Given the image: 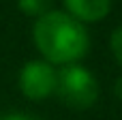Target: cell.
Listing matches in <instances>:
<instances>
[{
  "label": "cell",
  "instance_id": "6da1fadb",
  "mask_svg": "<svg viewBox=\"0 0 122 120\" xmlns=\"http://www.w3.org/2000/svg\"><path fill=\"white\" fill-rule=\"evenodd\" d=\"M32 41L49 64H77L90 49V37L81 21L66 11H49L36 17Z\"/></svg>",
  "mask_w": 122,
  "mask_h": 120
},
{
  "label": "cell",
  "instance_id": "7a4b0ae2",
  "mask_svg": "<svg viewBox=\"0 0 122 120\" xmlns=\"http://www.w3.org/2000/svg\"><path fill=\"white\" fill-rule=\"evenodd\" d=\"M99 82L81 64H66L58 71L56 94L71 110H90L99 101Z\"/></svg>",
  "mask_w": 122,
  "mask_h": 120
},
{
  "label": "cell",
  "instance_id": "3957f363",
  "mask_svg": "<svg viewBox=\"0 0 122 120\" xmlns=\"http://www.w3.org/2000/svg\"><path fill=\"white\" fill-rule=\"evenodd\" d=\"M56 79H58V71L54 69V64H49L47 60H30L21 67L17 84L26 99L43 101L56 94Z\"/></svg>",
  "mask_w": 122,
  "mask_h": 120
},
{
  "label": "cell",
  "instance_id": "277c9868",
  "mask_svg": "<svg viewBox=\"0 0 122 120\" xmlns=\"http://www.w3.org/2000/svg\"><path fill=\"white\" fill-rule=\"evenodd\" d=\"M62 2L66 13L81 24L101 21L112 11V0H62Z\"/></svg>",
  "mask_w": 122,
  "mask_h": 120
},
{
  "label": "cell",
  "instance_id": "5b68a950",
  "mask_svg": "<svg viewBox=\"0 0 122 120\" xmlns=\"http://www.w3.org/2000/svg\"><path fill=\"white\" fill-rule=\"evenodd\" d=\"M51 4H54V0H17L19 11L30 17H41V15L49 13Z\"/></svg>",
  "mask_w": 122,
  "mask_h": 120
},
{
  "label": "cell",
  "instance_id": "8992f818",
  "mask_svg": "<svg viewBox=\"0 0 122 120\" xmlns=\"http://www.w3.org/2000/svg\"><path fill=\"white\" fill-rule=\"evenodd\" d=\"M109 47H112V54L116 58V62L122 67V26H118L114 32H112V39H109Z\"/></svg>",
  "mask_w": 122,
  "mask_h": 120
},
{
  "label": "cell",
  "instance_id": "52a82bcc",
  "mask_svg": "<svg viewBox=\"0 0 122 120\" xmlns=\"http://www.w3.org/2000/svg\"><path fill=\"white\" fill-rule=\"evenodd\" d=\"M2 120H41V118H36V116H30V114H24V112H15V114H9V116H4Z\"/></svg>",
  "mask_w": 122,
  "mask_h": 120
},
{
  "label": "cell",
  "instance_id": "ba28073f",
  "mask_svg": "<svg viewBox=\"0 0 122 120\" xmlns=\"http://www.w3.org/2000/svg\"><path fill=\"white\" fill-rule=\"evenodd\" d=\"M114 92H116V97L122 101V75L116 79V84H114Z\"/></svg>",
  "mask_w": 122,
  "mask_h": 120
},
{
  "label": "cell",
  "instance_id": "9c48e42d",
  "mask_svg": "<svg viewBox=\"0 0 122 120\" xmlns=\"http://www.w3.org/2000/svg\"><path fill=\"white\" fill-rule=\"evenodd\" d=\"M0 120H2V116H0Z\"/></svg>",
  "mask_w": 122,
  "mask_h": 120
}]
</instances>
